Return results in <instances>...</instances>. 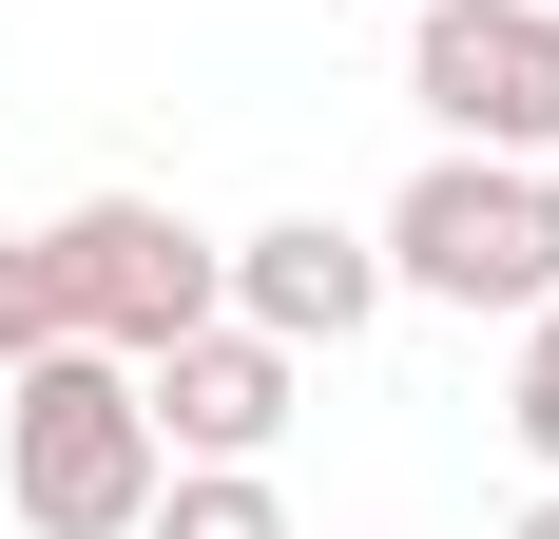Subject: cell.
<instances>
[{
    "label": "cell",
    "instance_id": "cell-10",
    "mask_svg": "<svg viewBox=\"0 0 559 539\" xmlns=\"http://www.w3.org/2000/svg\"><path fill=\"white\" fill-rule=\"evenodd\" d=\"M502 539H559V482H540V501H521V520H502Z\"/></svg>",
    "mask_w": 559,
    "mask_h": 539
},
{
    "label": "cell",
    "instance_id": "cell-3",
    "mask_svg": "<svg viewBox=\"0 0 559 539\" xmlns=\"http://www.w3.org/2000/svg\"><path fill=\"white\" fill-rule=\"evenodd\" d=\"M213 251L231 231H193L174 193H78V213H39V289H58V347H174V327H213Z\"/></svg>",
    "mask_w": 559,
    "mask_h": 539
},
{
    "label": "cell",
    "instance_id": "cell-4",
    "mask_svg": "<svg viewBox=\"0 0 559 539\" xmlns=\"http://www.w3.org/2000/svg\"><path fill=\"white\" fill-rule=\"evenodd\" d=\"M405 97L444 155H559V0H405Z\"/></svg>",
    "mask_w": 559,
    "mask_h": 539
},
{
    "label": "cell",
    "instance_id": "cell-9",
    "mask_svg": "<svg viewBox=\"0 0 559 539\" xmlns=\"http://www.w3.org/2000/svg\"><path fill=\"white\" fill-rule=\"evenodd\" d=\"M20 347H58V289H39V231H0V367Z\"/></svg>",
    "mask_w": 559,
    "mask_h": 539
},
{
    "label": "cell",
    "instance_id": "cell-5",
    "mask_svg": "<svg viewBox=\"0 0 559 539\" xmlns=\"http://www.w3.org/2000/svg\"><path fill=\"white\" fill-rule=\"evenodd\" d=\"M135 405H155V463H271L289 405H309V347H271V327H174V347H135Z\"/></svg>",
    "mask_w": 559,
    "mask_h": 539
},
{
    "label": "cell",
    "instance_id": "cell-6",
    "mask_svg": "<svg viewBox=\"0 0 559 539\" xmlns=\"http://www.w3.org/2000/svg\"><path fill=\"white\" fill-rule=\"evenodd\" d=\"M213 309L271 327V347H367V327H386V251H367L347 213H271V231L213 251Z\"/></svg>",
    "mask_w": 559,
    "mask_h": 539
},
{
    "label": "cell",
    "instance_id": "cell-8",
    "mask_svg": "<svg viewBox=\"0 0 559 539\" xmlns=\"http://www.w3.org/2000/svg\"><path fill=\"white\" fill-rule=\"evenodd\" d=\"M502 424H521V463L559 482V289L521 309V367H502Z\"/></svg>",
    "mask_w": 559,
    "mask_h": 539
},
{
    "label": "cell",
    "instance_id": "cell-1",
    "mask_svg": "<svg viewBox=\"0 0 559 539\" xmlns=\"http://www.w3.org/2000/svg\"><path fill=\"white\" fill-rule=\"evenodd\" d=\"M386 251V309H463V327H521L559 289V155H425L367 213Z\"/></svg>",
    "mask_w": 559,
    "mask_h": 539
},
{
    "label": "cell",
    "instance_id": "cell-7",
    "mask_svg": "<svg viewBox=\"0 0 559 539\" xmlns=\"http://www.w3.org/2000/svg\"><path fill=\"white\" fill-rule=\"evenodd\" d=\"M135 539H289V501H271V463H155Z\"/></svg>",
    "mask_w": 559,
    "mask_h": 539
},
{
    "label": "cell",
    "instance_id": "cell-2",
    "mask_svg": "<svg viewBox=\"0 0 559 539\" xmlns=\"http://www.w3.org/2000/svg\"><path fill=\"white\" fill-rule=\"evenodd\" d=\"M0 501H20V539H135L155 405H135L116 347H20L0 367Z\"/></svg>",
    "mask_w": 559,
    "mask_h": 539
}]
</instances>
